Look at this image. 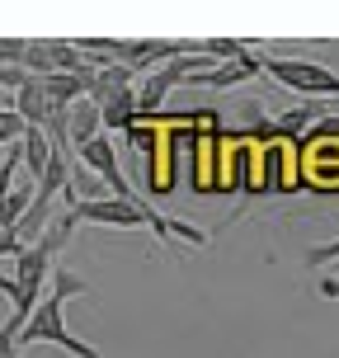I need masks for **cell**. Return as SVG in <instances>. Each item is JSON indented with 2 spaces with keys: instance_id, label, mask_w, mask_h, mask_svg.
<instances>
[{
  "instance_id": "cell-8",
  "label": "cell",
  "mask_w": 339,
  "mask_h": 358,
  "mask_svg": "<svg viewBox=\"0 0 339 358\" xmlns=\"http://www.w3.org/2000/svg\"><path fill=\"white\" fill-rule=\"evenodd\" d=\"M132 118H137V94L123 90V94H113L99 104V127L104 132H132Z\"/></svg>"
},
{
  "instance_id": "cell-14",
  "label": "cell",
  "mask_w": 339,
  "mask_h": 358,
  "mask_svg": "<svg viewBox=\"0 0 339 358\" xmlns=\"http://www.w3.org/2000/svg\"><path fill=\"white\" fill-rule=\"evenodd\" d=\"M330 259H339V241H325V245H316L306 255V264H330Z\"/></svg>"
},
{
  "instance_id": "cell-1",
  "label": "cell",
  "mask_w": 339,
  "mask_h": 358,
  "mask_svg": "<svg viewBox=\"0 0 339 358\" xmlns=\"http://www.w3.org/2000/svg\"><path fill=\"white\" fill-rule=\"evenodd\" d=\"M66 302L62 297H52V292H43V302L29 311V321L19 325V335H15V344L19 349H34V344H57V349H66L71 358H99V349L94 344H85V340H75L71 330H66Z\"/></svg>"
},
{
  "instance_id": "cell-12",
  "label": "cell",
  "mask_w": 339,
  "mask_h": 358,
  "mask_svg": "<svg viewBox=\"0 0 339 358\" xmlns=\"http://www.w3.org/2000/svg\"><path fill=\"white\" fill-rule=\"evenodd\" d=\"M15 335H19V321L10 316V321L0 325V358H19V344H15Z\"/></svg>"
},
{
  "instance_id": "cell-3",
  "label": "cell",
  "mask_w": 339,
  "mask_h": 358,
  "mask_svg": "<svg viewBox=\"0 0 339 358\" xmlns=\"http://www.w3.org/2000/svg\"><path fill=\"white\" fill-rule=\"evenodd\" d=\"M75 222H94V227H146V203L142 198H85L75 203Z\"/></svg>"
},
{
  "instance_id": "cell-6",
  "label": "cell",
  "mask_w": 339,
  "mask_h": 358,
  "mask_svg": "<svg viewBox=\"0 0 339 358\" xmlns=\"http://www.w3.org/2000/svg\"><path fill=\"white\" fill-rule=\"evenodd\" d=\"M94 137H104L99 104H94V99H75V104L66 108V142H71V151H80V146L94 142Z\"/></svg>"
},
{
  "instance_id": "cell-9",
  "label": "cell",
  "mask_w": 339,
  "mask_h": 358,
  "mask_svg": "<svg viewBox=\"0 0 339 358\" xmlns=\"http://www.w3.org/2000/svg\"><path fill=\"white\" fill-rule=\"evenodd\" d=\"M123 90H132V71L127 66H99V71L89 76V94L85 99H94V104H104V99H113V94H123Z\"/></svg>"
},
{
  "instance_id": "cell-5",
  "label": "cell",
  "mask_w": 339,
  "mask_h": 358,
  "mask_svg": "<svg viewBox=\"0 0 339 358\" xmlns=\"http://www.w3.org/2000/svg\"><path fill=\"white\" fill-rule=\"evenodd\" d=\"M250 76H259V57L254 52H240L236 62H217L212 71L194 76L189 85H208V90H231V85H245Z\"/></svg>"
},
{
  "instance_id": "cell-16",
  "label": "cell",
  "mask_w": 339,
  "mask_h": 358,
  "mask_svg": "<svg viewBox=\"0 0 339 358\" xmlns=\"http://www.w3.org/2000/svg\"><path fill=\"white\" fill-rule=\"evenodd\" d=\"M0 156H5V151H0Z\"/></svg>"
},
{
  "instance_id": "cell-15",
  "label": "cell",
  "mask_w": 339,
  "mask_h": 358,
  "mask_svg": "<svg viewBox=\"0 0 339 358\" xmlns=\"http://www.w3.org/2000/svg\"><path fill=\"white\" fill-rule=\"evenodd\" d=\"M19 250H24V245H19V236L15 231H0V259H15Z\"/></svg>"
},
{
  "instance_id": "cell-4",
  "label": "cell",
  "mask_w": 339,
  "mask_h": 358,
  "mask_svg": "<svg viewBox=\"0 0 339 358\" xmlns=\"http://www.w3.org/2000/svg\"><path fill=\"white\" fill-rule=\"evenodd\" d=\"M75 161H80V170H94V175L104 179L108 189H113V198H137L132 189H127V179H123V170H118V156H113V142L108 137H94V142H85L80 151H75Z\"/></svg>"
},
{
  "instance_id": "cell-7",
  "label": "cell",
  "mask_w": 339,
  "mask_h": 358,
  "mask_svg": "<svg viewBox=\"0 0 339 358\" xmlns=\"http://www.w3.org/2000/svg\"><path fill=\"white\" fill-rule=\"evenodd\" d=\"M52 161V142H48V132L43 127H24V137H19V170L38 184V175L48 170Z\"/></svg>"
},
{
  "instance_id": "cell-10",
  "label": "cell",
  "mask_w": 339,
  "mask_h": 358,
  "mask_svg": "<svg viewBox=\"0 0 339 358\" xmlns=\"http://www.w3.org/2000/svg\"><path fill=\"white\" fill-rule=\"evenodd\" d=\"M89 283L80 278V273H71V268H52V297H62V302H71V297H85Z\"/></svg>"
},
{
  "instance_id": "cell-11",
  "label": "cell",
  "mask_w": 339,
  "mask_h": 358,
  "mask_svg": "<svg viewBox=\"0 0 339 358\" xmlns=\"http://www.w3.org/2000/svg\"><path fill=\"white\" fill-rule=\"evenodd\" d=\"M19 137H24V123H19V113H15V108H0V151H5V146H15Z\"/></svg>"
},
{
  "instance_id": "cell-13",
  "label": "cell",
  "mask_w": 339,
  "mask_h": 358,
  "mask_svg": "<svg viewBox=\"0 0 339 358\" xmlns=\"http://www.w3.org/2000/svg\"><path fill=\"white\" fill-rule=\"evenodd\" d=\"M24 57V38H0V66H19Z\"/></svg>"
},
{
  "instance_id": "cell-2",
  "label": "cell",
  "mask_w": 339,
  "mask_h": 358,
  "mask_svg": "<svg viewBox=\"0 0 339 358\" xmlns=\"http://www.w3.org/2000/svg\"><path fill=\"white\" fill-rule=\"evenodd\" d=\"M259 71H268L278 85L297 90V94H316V99H339V76L330 66H316L306 57H259Z\"/></svg>"
}]
</instances>
